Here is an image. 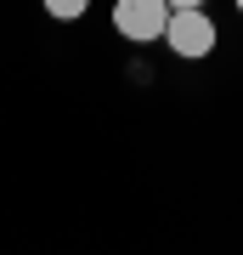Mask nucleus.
Returning a JSON list of instances; mask_svg holds the SVG:
<instances>
[{
    "label": "nucleus",
    "mask_w": 243,
    "mask_h": 255,
    "mask_svg": "<svg viewBox=\"0 0 243 255\" xmlns=\"http://www.w3.org/2000/svg\"><path fill=\"white\" fill-rule=\"evenodd\" d=\"M164 46H170L175 57H209V51H215V17L198 11V6H170Z\"/></svg>",
    "instance_id": "obj_1"
},
{
    "label": "nucleus",
    "mask_w": 243,
    "mask_h": 255,
    "mask_svg": "<svg viewBox=\"0 0 243 255\" xmlns=\"http://www.w3.org/2000/svg\"><path fill=\"white\" fill-rule=\"evenodd\" d=\"M164 23H170V6H164V0H119L113 6V28L125 40H136V46L164 40Z\"/></svg>",
    "instance_id": "obj_2"
},
{
    "label": "nucleus",
    "mask_w": 243,
    "mask_h": 255,
    "mask_svg": "<svg viewBox=\"0 0 243 255\" xmlns=\"http://www.w3.org/2000/svg\"><path fill=\"white\" fill-rule=\"evenodd\" d=\"M45 11H51V17H85V0H51Z\"/></svg>",
    "instance_id": "obj_3"
}]
</instances>
